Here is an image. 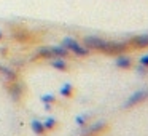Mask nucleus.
<instances>
[{"instance_id":"f257e3e1","label":"nucleus","mask_w":148,"mask_h":136,"mask_svg":"<svg viewBox=\"0 0 148 136\" xmlns=\"http://www.w3.org/2000/svg\"><path fill=\"white\" fill-rule=\"evenodd\" d=\"M34 130H35L37 133H42V131H43V126L40 125L38 122H34Z\"/></svg>"}]
</instances>
